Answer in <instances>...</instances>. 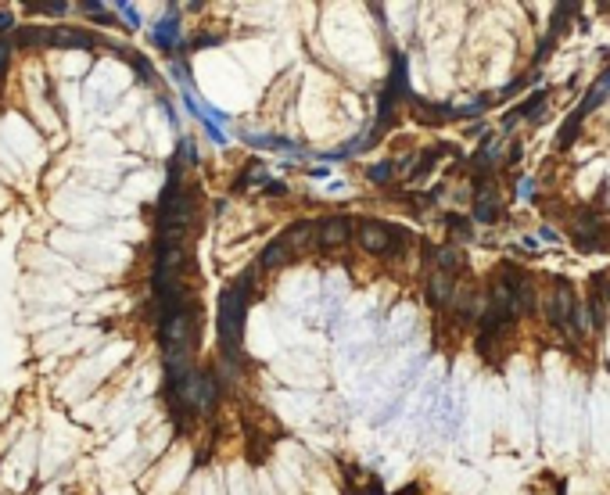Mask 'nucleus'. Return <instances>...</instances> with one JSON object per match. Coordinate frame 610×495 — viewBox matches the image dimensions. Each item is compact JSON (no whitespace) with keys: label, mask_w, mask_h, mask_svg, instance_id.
<instances>
[{"label":"nucleus","mask_w":610,"mask_h":495,"mask_svg":"<svg viewBox=\"0 0 610 495\" xmlns=\"http://www.w3.org/2000/svg\"><path fill=\"white\" fill-rule=\"evenodd\" d=\"M582 123H585V112H582V108H575V112L567 115V123H564V130H560V137H557V151H567V147L578 140Z\"/></svg>","instance_id":"nucleus-10"},{"label":"nucleus","mask_w":610,"mask_h":495,"mask_svg":"<svg viewBox=\"0 0 610 495\" xmlns=\"http://www.w3.org/2000/svg\"><path fill=\"white\" fill-rule=\"evenodd\" d=\"M194 345H198L194 309H187V312H173V316H162V348H165V355H169V352L194 355Z\"/></svg>","instance_id":"nucleus-2"},{"label":"nucleus","mask_w":610,"mask_h":495,"mask_svg":"<svg viewBox=\"0 0 610 495\" xmlns=\"http://www.w3.org/2000/svg\"><path fill=\"white\" fill-rule=\"evenodd\" d=\"M499 212H503V201H499V190L495 187H478V194H474V219L478 223H495L499 219Z\"/></svg>","instance_id":"nucleus-6"},{"label":"nucleus","mask_w":610,"mask_h":495,"mask_svg":"<svg viewBox=\"0 0 610 495\" xmlns=\"http://www.w3.org/2000/svg\"><path fill=\"white\" fill-rule=\"evenodd\" d=\"M453 291H456V284H453V277L449 273H431V280H427V298H431V305H449L453 302Z\"/></svg>","instance_id":"nucleus-7"},{"label":"nucleus","mask_w":610,"mask_h":495,"mask_svg":"<svg viewBox=\"0 0 610 495\" xmlns=\"http://www.w3.org/2000/svg\"><path fill=\"white\" fill-rule=\"evenodd\" d=\"M446 223H449V227H453V230H456L460 237H470V227L463 223V219H460V215H449V219H446Z\"/></svg>","instance_id":"nucleus-18"},{"label":"nucleus","mask_w":610,"mask_h":495,"mask_svg":"<svg viewBox=\"0 0 610 495\" xmlns=\"http://www.w3.org/2000/svg\"><path fill=\"white\" fill-rule=\"evenodd\" d=\"M119 11H123V15H126V22H130V25H133V29H137V25H140V18H137V11H133V8H130V4H119Z\"/></svg>","instance_id":"nucleus-22"},{"label":"nucleus","mask_w":610,"mask_h":495,"mask_svg":"<svg viewBox=\"0 0 610 495\" xmlns=\"http://www.w3.org/2000/svg\"><path fill=\"white\" fill-rule=\"evenodd\" d=\"M392 173H395V165H392V161H380V165H370L366 176H370L373 183H384V180H392Z\"/></svg>","instance_id":"nucleus-17"},{"label":"nucleus","mask_w":610,"mask_h":495,"mask_svg":"<svg viewBox=\"0 0 610 495\" xmlns=\"http://www.w3.org/2000/svg\"><path fill=\"white\" fill-rule=\"evenodd\" d=\"M176 33H180V22H176V18H165V22L154 25V40H158L162 47H169V40H173Z\"/></svg>","instance_id":"nucleus-15"},{"label":"nucleus","mask_w":610,"mask_h":495,"mask_svg":"<svg viewBox=\"0 0 610 495\" xmlns=\"http://www.w3.org/2000/svg\"><path fill=\"white\" fill-rule=\"evenodd\" d=\"M291 258V251H288V244L281 241V237H276V241H269L266 244V251H262V258H259V266L262 269H276V266H284Z\"/></svg>","instance_id":"nucleus-11"},{"label":"nucleus","mask_w":610,"mask_h":495,"mask_svg":"<svg viewBox=\"0 0 610 495\" xmlns=\"http://www.w3.org/2000/svg\"><path fill=\"white\" fill-rule=\"evenodd\" d=\"M349 237H352V223L345 215H330L323 227H316V244H323V248L349 244Z\"/></svg>","instance_id":"nucleus-5"},{"label":"nucleus","mask_w":610,"mask_h":495,"mask_svg":"<svg viewBox=\"0 0 610 495\" xmlns=\"http://www.w3.org/2000/svg\"><path fill=\"white\" fill-rule=\"evenodd\" d=\"M11 25H15V15H11V11H0V33L11 29Z\"/></svg>","instance_id":"nucleus-23"},{"label":"nucleus","mask_w":610,"mask_h":495,"mask_svg":"<svg viewBox=\"0 0 610 495\" xmlns=\"http://www.w3.org/2000/svg\"><path fill=\"white\" fill-rule=\"evenodd\" d=\"M47 47H94V36L79 29H47Z\"/></svg>","instance_id":"nucleus-8"},{"label":"nucleus","mask_w":610,"mask_h":495,"mask_svg":"<svg viewBox=\"0 0 610 495\" xmlns=\"http://www.w3.org/2000/svg\"><path fill=\"white\" fill-rule=\"evenodd\" d=\"M8 58H11V40H0V72H4Z\"/></svg>","instance_id":"nucleus-21"},{"label":"nucleus","mask_w":610,"mask_h":495,"mask_svg":"<svg viewBox=\"0 0 610 495\" xmlns=\"http://www.w3.org/2000/svg\"><path fill=\"white\" fill-rule=\"evenodd\" d=\"M531 187H535V180H524L521 183V198H531Z\"/></svg>","instance_id":"nucleus-24"},{"label":"nucleus","mask_w":610,"mask_h":495,"mask_svg":"<svg viewBox=\"0 0 610 495\" xmlns=\"http://www.w3.org/2000/svg\"><path fill=\"white\" fill-rule=\"evenodd\" d=\"M248 288H252V269L241 273V280H237L234 288H227L223 298H219V341H223V352H227V355L241 352V341H244Z\"/></svg>","instance_id":"nucleus-1"},{"label":"nucleus","mask_w":610,"mask_h":495,"mask_svg":"<svg viewBox=\"0 0 610 495\" xmlns=\"http://www.w3.org/2000/svg\"><path fill=\"white\" fill-rule=\"evenodd\" d=\"M603 277H606L603 280V295H606V305H610V273H603Z\"/></svg>","instance_id":"nucleus-25"},{"label":"nucleus","mask_w":610,"mask_h":495,"mask_svg":"<svg viewBox=\"0 0 610 495\" xmlns=\"http://www.w3.org/2000/svg\"><path fill=\"white\" fill-rule=\"evenodd\" d=\"M11 47H47V29H18Z\"/></svg>","instance_id":"nucleus-14"},{"label":"nucleus","mask_w":610,"mask_h":495,"mask_svg":"<svg viewBox=\"0 0 610 495\" xmlns=\"http://www.w3.org/2000/svg\"><path fill=\"white\" fill-rule=\"evenodd\" d=\"M29 8H33V11H47V15H65V11H69L65 4H29Z\"/></svg>","instance_id":"nucleus-19"},{"label":"nucleus","mask_w":610,"mask_h":495,"mask_svg":"<svg viewBox=\"0 0 610 495\" xmlns=\"http://www.w3.org/2000/svg\"><path fill=\"white\" fill-rule=\"evenodd\" d=\"M606 93H610V69H606V72H603V76L596 79V86H592L589 93H585V101H582L578 108H582V112L589 115V112H592V108H599V101H603Z\"/></svg>","instance_id":"nucleus-13"},{"label":"nucleus","mask_w":610,"mask_h":495,"mask_svg":"<svg viewBox=\"0 0 610 495\" xmlns=\"http://www.w3.org/2000/svg\"><path fill=\"white\" fill-rule=\"evenodd\" d=\"M356 237H359V248H366L370 255H392V251H399L402 241H410L406 234L384 227V223H373V219H366Z\"/></svg>","instance_id":"nucleus-3"},{"label":"nucleus","mask_w":610,"mask_h":495,"mask_svg":"<svg viewBox=\"0 0 610 495\" xmlns=\"http://www.w3.org/2000/svg\"><path fill=\"white\" fill-rule=\"evenodd\" d=\"M130 65L140 72V79H144V83H151V86H154V65H151V62H144L140 54H130Z\"/></svg>","instance_id":"nucleus-16"},{"label":"nucleus","mask_w":610,"mask_h":495,"mask_svg":"<svg viewBox=\"0 0 610 495\" xmlns=\"http://www.w3.org/2000/svg\"><path fill=\"white\" fill-rule=\"evenodd\" d=\"M281 241L288 244V251H305V248H316V223H298V227H291V230H288Z\"/></svg>","instance_id":"nucleus-9"},{"label":"nucleus","mask_w":610,"mask_h":495,"mask_svg":"<svg viewBox=\"0 0 610 495\" xmlns=\"http://www.w3.org/2000/svg\"><path fill=\"white\" fill-rule=\"evenodd\" d=\"M180 154H183V165H191V161H194V144H191L187 137L180 140Z\"/></svg>","instance_id":"nucleus-20"},{"label":"nucleus","mask_w":610,"mask_h":495,"mask_svg":"<svg viewBox=\"0 0 610 495\" xmlns=\"http://www.w3.org/2000/svg\"><path fill=\"white\" fill-rule=\"evenodd\" d=\"M434 266H438V273H449L453 277V269H460L463 258H460V251L453 244H441V248H434Z\"/></svg>","instance_id":"nucleus-12"},{"label":"nucleus","mask_w":610,"mask_h":495,"mask_svg":"<svg viewBox=\"0 0 610 495\" xmlns=\"http://www.w3.org/2000/svg\"><path fill=\"white\" fill-rule=\"evenodd\" d=\"M575 291L567 280H557V288H553L549 295V323L560 326V330H571V319H575Z\"/></svg>","instance_id":"nucleus-4"}]
</instances>
